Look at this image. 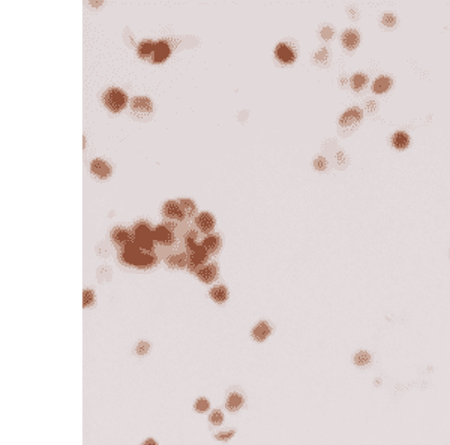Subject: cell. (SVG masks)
<instances>
[{"mask_svg":"<svg viewBox=\"0 0 450 445\" xmlns=\"http://www.w3.org/2000/svg\"><path fill=\"white\" fill-rule=\"evenodd\" d=\"M179 240H180L179 233L176 230H173L165 220L155 228V247H156L155 250L159 258H161V253L171 255V253L177 252Z\"/></svg>","mask_w":450,"mask_h":445,"instance_id":"6da1fadb","label":"cell"},{"mask_svg":"<svg viewBox=\"0 0 450 445\" xmlns=\"http://www.w3.org/2000/svg\"><path fill=\"white\" fill-rule=\"evenodd\" d=\"M132 233V241L146 253L156 252L155 249V228L146 220H138L131 228Z\"/></svg>","mask_w":450,"mask_h":445,"instance_id":"7a4b0ae2","label":"cell"},{"mask_svg":"<svg viewBox=\"0 0 450 445\" xmlns=\"http://www.w3.org/2000/svg\"><path fill=\"white\" fill-rule=\"evenodd\" d=\"M102 103L111 113H120L128 103V95L119 87H110L102 95Z\"/></svg>","mask_w":450,"mask_h":445,"instance_id":"3957f363","label":"cell"},{"mask_svg":"<svg viewBox=\"0 0 450 445\" xmlns=\"http://www.w3.org/2000/svg\"><path fill=\"white\" fill-rule=\"evenodd\" d=\"M143 255H144V252L132 241V243H129L126 247L119 249V261L123 263L125 266L137 267V269H138Z\"/></svg>","mask_w":450,"mask_h":445,"instance_id":"277c9868","label":"cell"},{"mask_svg":"<svg viewBox=\"0 0 450 445\" xmlns=\"http://www.w3.org/2000/svg\"><path fill=\"white\" fill-rule=\"evenodd\" d=\"M207 259H209V252L200 244L192 252L188 253V266H186V269L189 270L191 273L197 274L198 270L207 264Z\"/></svg>","mask_w":450,"mask_h":445,"instance_id":"5b68a950","label":"cell"},{"mask_svg":"<svg viewBox=\"0 0 450 445\" xmlns=\"http://www.w3.org/2000/svg\"><path fill=\"white\" fill-rule=\"evenodd\" d=\"M162 214H164V217L167 220L180 222V224H183V222L188 219L185 216V213H183V210H182V207H180V204H179L177 200H168V201H165L164 205H162Z\"/></svg>","mask_w":450,"mask_h":445,"instance_id":"8992f818","label":"cell"},{"mask_svg":"<svg viewBox=\"0 0 450 445\" xmlns=\"http://www.w3.org/2000/svg\"><path fill=\"white\" fill-rule=\"evenodd\" d=\"M110 239L117 249H123L132 243V233L125 227H114L110 233Z\"/></svg>","mask_w":450,"mask_h":445,"instance_id":"52a82bcc","label":"cell"},{"mask_svg":"<svg viewBox=\"0 0 450 445\" xmlns=\"http://www.w3.org/2000/svg\"><path fill=\"white\" fill-rule=\"evenodd\" d=\"M131 109L134 114H137L140 117L149 116V114H152V111H153V103L147 96H135L131 101Z\"/></svg>","mask_w":450,"mask_h":445,"instance_id":"ba28073f","label":"cell"},{"mask_svg":"<svg viewBox=\"0 0 450 445\" xmlns=\"http://www.w3.org/2000/svg\"><path fill=\"white\" fill-rule=\"evenodd\" d=\"M195 227L200 233L203 234H212L213 228H215V217L210 213H198L195 217Z\"/></svg>","mask_w":450,"mask_h":445,"instance_id":"9c48e42d","label":"cell"},{"mask_svg":"<svg viewBox=\"0 0 450 445\" xmlns=\"http://www.w3.org/2000/svg\"><path fill=\"white\" fill-rule=\"evenodd\" d=\"M272 335V325L267 321H260L254 328L251 336L255 342H264Z\"/></svg>","mask_w":450,"mask_h":445,"instance_id":"30bf717a","label":"cell"},{"mask_svg":"<svg viewBox=\"0 0 450 445\" xmlns=\"http://www.w3.org/2000/svg\"><path fill=\"white\" fill-rule=\"evenodd\" d=\"M90 172L98 177V178H108L112 172V168L104 161V159H93L92 164H90Z\"/></svg>","mask_w":450,"mask_h":445,"instance_id":"8fae6325","label":"cell"},{"mask_svg":"<svg viewBox=\"0 0 450 445\" xmlns=\"http://www.w3.org/2000/svg\"><path fill=\"white\" fill-rule=\"evenodd\" d=\"M165 263L170 269H186L188 266V253L183 250H177L168 256H165Z\"/></svg>","mask_w":450,"mask_h":445,"instance_id":"7c38bea8","label":"cell"},{"mask_svg":"<svg viewBox=\"0 0 450 445\" xmlns=\"http://www.w3.org/2000/svg\"><path fill=\"white\" fill-rule=\"evenodd\" d=\"M198 240H200V233L195 228H188V231L183 234V239H182V243L185 246V252L189 253L195 247H198L200 246Z\"/></svg>","mask_w":450,"mask_h":445,"instance_id":"4fadbf2b","label":"cell"},{"mask_svg":"<svg viewBox=\"0 0 450 445\" xmlns=\"http://www.w3.org/2000/svg\"><path fill=\"white\" fill-rule=\"evenodd\" d=\"M218 264L216 263H209L204 267H201L197 273V277L203 282V283H212L216 277H218Z\"/></svg>","mask_w":450,"mask_h":445,"instance_id":"5bb4252c","label":"cell"},{"mask_svg":"<svg viewBox=\"0 0 450 445\" xmlns=\"http://www.w3.org/2000/svg\"><path fill=\"white\" fill-rule=\"evenodd\" d=\"M275 56H276V59H278L279 62H282V63H293L294 59H296L294 50H293L288 44H285V42H281V44L276 45V48H275Z\"/></svg>","mask_w":450,"mask_h":445,"instance_id":"9a60e30c","label":"cell"},{"mask_svg":"<svg viewBox=\"0 0 450 445\" xmlns=\"http://www.w3.org/2000/svg\"><path fill=\"white\" fill-rule=\"evenodd\" d=\"M360 119H362V111H360V108L353 106V108L347 109L345 113L341 116L339 125H341V126H345V128H347V126H353V125L359 123Z\"/></svg>","mask_w":450,"mask_h":445,"instance_id":"2e32d148","label":"cell"},{"mask_svg":"<svg viewBox=\"0 0 450 445\" xmlns=\"http://www.w3.org/2000/svg\"><path fill=\"white\" fill-rule=\"evenodd\" d=\"M359 42H360V34H359L357 30H354V29H347V30L342 33V45H344L347 50H351V51H353L354 48H357Z\"/></svg>","mask_w":450,"mask_h":445,"instance_id":"e0dca14e","label":"cell"},{"mask_svg":"<svg viewBox=\"0 0 450 445\" xmlns=\"http://www.w3.org/2000/svg\"><path fill=\"white\" fill-rule=\"evenodd\" d=\"M155 47H156V42L150 41V39H144L138 44L137 47V54L140 59H152L153 57V53H155Z\"/></svg>","mask_w":450,"mask_h":445,"instance_id":"ac0fdd59","label":"cell"},{"mask_svg":"<svg viewBox=\"0 0 450 445\" xmlns=\"http://www.w3.org/2000/svg\"><path fill=\"white\" fill-rule=\"evenodd\" d=\"M201 246L209 252V255H213V253H216L221 249L222 240H221V237L218 234H209V236H206L203 239Z\"/></svg>","mask_w":450,"mask_h":445,"instance_id":"d6986e66","label":"cell"},{"mask_svg":"<svg viewBox=\"0 0 450 445\" xmlns=\"http://www.w3.org/2000/svg\"><path fill=\"white\" fill-rule=\"evenodd\" d=\"M170 53H171L170 45H168L165 41H159V42H156V47H155V53H153L152 60H153L155 63H162L164 60L168 59Z\"/></svg>","mask_w":450,"mask_h":445,"instance_id":"ffe728a7","label":"cell"},{"mask_svg":"<svg viewBox=\"0 0 450 445\" xmlns=\"http://www.w3.org/2000/svg\"><path fill=\"white\" fill-rule=\"evenodd\" d=\"M245 403V399L240 393H231L228 397H227V402H225V406H227V410L230 412H237L240 408L243 406Z\"/></svg>","mask_w":450,"mask_h":445,"instance_id":"44dd1931","label":"cell"},{"mask_svg":"<svg viewBox=\"0 0 450 445\" xmlns=\"http://www.w3.org/2000/svg\"><path fill=\"white\" fill-rule=\"evenodd\" d=\"M209 295L215 303L221 305L228 299V289H227V286H224V285H216L210 289Z\"/></svg>","mask_w":450,"mask_h":445,"instance_id":"7402d4cb","label":"cell"},{"mask_svg":"<svg viewBox=\"0 0 450 445\" xmlns=\"http://www.w3.org/2000/svg\"><path fill=\"white\" fill-rule=\"evenodd\" d=\"M177 201H179V204H180V207H182V210H183V213H185L186 217H194V216H195V213H197V205H195V203H194L192 200L180 198V200H177Z\"/></svg>","mask_w":450,"mask_h":445,"instance_id":"603a6c76","label":"cell"},{"mask_svg":"<svg viewBox=\"0 0 450 445\" xmlns=\"http://www.w3.org/2000/svg\"><path fill=\"white\" fill-rule=\"evenodd\" d=\"M390 86H392V80L389 77H380V78H377V80L374 81L372 90L375 93H384L386 90L390 89Z\"/></svg>","mask_w":450,"mask_h":445,"instance_id":"cb8c5ba5","label":"cell"},{"mask_svg":"<svg viewBox=\"0 0 450 445\" xmlns=\"http://www.w3.org/2000/svg\"><path fill=\"white\" fill-rule=\"evenodd\" d=\"M392 144L396 147V148H405L408 144H410V137L408 134L402 132V131H398L393 134L392 137Z\"/></svg>","mask_w":450,"mask_h":445,"instance_id":"d4e9b609","label":"cell"},{"mask_svg":"<svg viewBox=\"0 0 450 445\" xmlns=\"http://www.w3.org/2000/svg\"><path fill=\"white\" fill-rule=\"evenodd\" d=\"M353 361H354L356 366L363 367V366H368L371 363V355H369L368 351H359V352H356Z\"/></svg>","mask_w":450,"mask_h":445,"instance_id":"484cf974","label":"cell"},{"mask_svg":"<svg viewBox=\"0 0 450 445\" xmlns=\"http://www.w3.org/2000/svg\"><path fill=\"white\" fill-rule=\"evenodd\" d=\"M366 83H368V77L365 75V73H356V75L351 78V86H353V89L354 90H360V89H363L365 86H366Z\"/></svg>","mask_w":450,"mask_h":445,"instance_id":"4316f807","label":"cell"},{"mask_svg":"<svg viewBox=\"0 0 450 445\" xmlns=\"http://www.w3.org/2000/svg\"><path fill=\"white\" fill-rule=\"evenodd\" d=\"M194 410L198 412V414H204L210 410V402L206 399V397H198L194 403Z\"/></svg>","mask_w":450,"mask_h":445,"instance_id":"83f0119b","label":"cell"},{"mask_svg":"<svg viewBox=\"0 0 450 445\" xmlns=\"http://www.w3.org/2000/svg\"><path fill=\"white\" fill-rule=\"evenodd\" d=\"M209 421H210L212 426H221L222 421H224V414H222V411H221V410L212 411V414H210V417H209Z\"/></svg>","mask_w":450,"mask_h":445,"instance_id":"f1b7e54d","label":"cell"},{"mask_svg":"<svg viewBox=\"0 0 450 445\" xmlns=\"http://www.w3.org/2000/svg\"><path fill=\"white\" fill-rule=\"evenodd\" d=\"M329 59H330V54H329L327 48H321L320 51H317L314 54V60L318 62V63H323V65L329 63Z\"/></svg>","mask_w":450,"mask_h":445,"instance_id":"f546056e","label":"cell"},{"mask_svg":"<svg viewBox=\"0 0 450 445\" xmlns=\"http://www.w3.org/2000/svg\"><path fill=\"white\" fill-rule=\"evenodd\" d=\"M93 302H95V294H93V291H92V289H84V292H83V306H84V308H89V306L93 305Z\"/></svg>","mask_w":450,"mask_h":445,"instance_id":"4dcf8cb0","label":"cell"},{"mask_svg":"<svg viewBox=\"0 0 450 445\" xmlns=\"http://www.w3.org/2000/svg\"><path fill=\"white\" fill-rule=\"evenodd\" d=\"M236 435V432L234 430H225V432H219V433H216L215 435V439H218V441H230L233 436Z\"/></svg>","mask_w":450,"mask_h":445,"instance_id":"1f68e13d","label":"cell"},{"mask_svg":"<svg viewBox=\"0 0 450 445\" xmlns=\"http://www.w3.org/2000/svg\"><path fill=\"white\" fill-rule=\"evenodd\" d=\"M150 351V343H147V342H144V341H141L137 346H135V352L138 354V355H144V354H147Z\"/></svg>","mask_w":450,"mask_h":445,"instance_id":"d6a6232c","label":"cell"},{"mask_svg":"<svg viewBox=\"0 0 450 445\" xmlns=\"http://www.w3.org/2000/svg\"><path fill=\"white\" fill-rule=\"evenodd\" d=\"M383 24H384V26H389V27L395 26V24H396V17H395L393 14H390V12H386V14L383 15Z\"/></svg>","mask_w":450,"mask_h":445,"instance_id":"836d02e7","label":"cell"},{"mask_svg":"<svg viewBox=\"0 0 450 445\" xmlns=\"http://www.w3.org/2000/svg\"><path fill=\"white\" fill-rule=\"evenodd\" d=\"M314 167H315V170H318V171H324L326 167H327V162H326V159H324L323 156H318V158H315V161H314Z\"/></svg>","mask_w":450,"mask_h":445,"instance_id":"e575fe53","label":"cell"},{"mask_svg":"<svg viewBox=\"0 0 450 445\" xmlns=\"http://www.w3.org/2000/svg\"><path fill=\"white\" fill-rule=\"evenodd\" d=\"M333 36V29L330 27V26H324L323 29H321V38L323 39H326V41H329L330 38Z\"/></svg>","mask_w":450,"mask_h":445,"instance_id":"d590c367","label":"cell"},{"mask_svg":"<svg viewBox=\"0 0 450 445\" xmlns=\"http://www.w3.org/2000/svg\"><path fill=\"white\" fill-rule=\"evenodd\" d=\"M377 108H378V105H377V102H375V101H369V102L366 103V109L371 111V113H372V111L377 109Z\"/></svg>","mask_w":450,"mask_h":445,"instance_id":"8d00e7d4","label":"cell"},{"mask_svg":"<svg viewBox=\"0 0 450 445\" xmlns=\"http://www.w3.org/2000/svg\"><path fill=\"white\" fill-rule=\"evenodd\" d=\"M141 445H159V444H158V442H156L153 438H147V439H144V441H143V444H141Z\"/></svg>","mask_w":450,"mask_h":445,"instance_id":"74e56055","label":"cell"},{"mask_svg":"<svg viewBox=\"0 0 450 445\" xmlns=\"http://www.w3.org/2000/svg\"><path fill=\"white\" fill-rule=\"evenodd\" d=\"M336 161H338V164H342V162H345V156H344V153H338L336 155Z\"/></svg>","mask_w":450,"mask_h":445,"instance_id":"f35d334b","label":"cell"}]
</instances>
